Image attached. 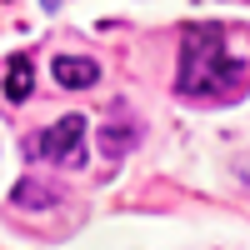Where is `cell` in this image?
<instances>
[{"mask_svg": "<svg viewBox=\"0 0 250 250\" xmlns=\"http://www.w3.org/2000/svg\"><path fill=\"white\" fill-rule=\"evenodd\" d=\"M175 90L185 100H235L250 90V30L235 25H195L180 35V75Z\"/></svg>", "mask_w": 250, "mask_h": 250, "instance_id": "1", "label": "cell"}, {"mask_svg": "<svg viewBox=\"0 0 250 250\" xmlns=\"http://www.w3.org/2000/svg\"><path fill=\"white\" fill-rule=\"evenodd\" d=\"M25 150L55 165H80L85 160V115H60L50 130H40L25 140Z\"/></svg>", "mask_w": 250, "mask_h": 250, "instance_id": "2", "label": "cell"}, {"mask_svg": "<svg viewBox=\"0 0 250 250\" xmlns=\"http://www.w3.org/2000/svg\"><path fill=\"white\" fill-rule=\"evenodd\" d=\"M50 75H55V85H65V90H90L100 80V65L90 55H55L50 60Z\"/></svg>", "mask_w": 250, "mask_h": 250, "instance_id": "3", "label": "cell"}, {"mask_svg": "<svg viewBox=\"0 0 250 250\" xmlns=\"http://www.w3.org/2000/svg\"><path fill=\"white\" fill-rule=\"evenodd\" d=\"M30 90H35V85H30V60L15 55L10 65H5V95H10V100H25Z\"/></svg>", "mask_w": 250, "mask_h": 250, "instance_id": "4", "label": "cell"}, {"mask_svg": "<svg viewBox=\"0 0 250 250\" xmlns=\"http://www.w3.org/2000/svg\"><path fill=\"white\" fill-rule=\"evenodd\" d=\"M55 200H60V190H55V185H35V180L15 185V205H20V210H35V205H55Z\"/></svg>", "mask_w": 250, "mask_h": 250, "instance_id": "5", "label": "cell"}, {"mask_svg": "<svg viewBox=\"0 0 250 250\" xmlns=\"http://www.w3.org/2000/svg\"><path fill=\"white\" fill-rule=\"evenodd\" d=\"M135 140H140V125H105V135H100L105 155H125Z\"/></svg>", "mask_w": 250, "mask_h": 250, "instance_id": "6", "label": "cell"}]
</instances>
